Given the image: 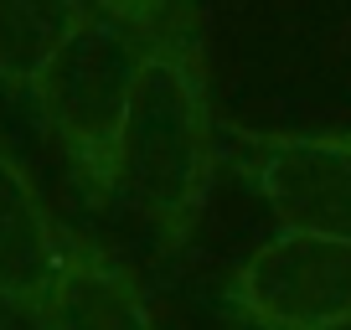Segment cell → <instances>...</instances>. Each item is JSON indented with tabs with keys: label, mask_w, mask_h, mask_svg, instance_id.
Wrapping results in <instances>:
<instances>
[{
	"label": "cell",
	"mask_w": 351,
	"mask_h": 330,
	"mask_svg": "<svg viewBox=\"0 0 351 330\" xmlns=\"http://www.w3.org/2000/svg\"><path fill=\"white\" fill-rule=\"evenodd\" d=\"M212 186V114L186 52L155 47L134 77L130 119L119 134L114 191L134 201L165 238H186Z\"/></svg>",
	"instance_id": "1"
},
{
	"label": "cell",
	"mask_w": 351,
	"mask_h": 330,
	"mask_svg": "<svg viewBox=\"0 0 351 330\" xmlns=\"http://www.w3.org/2000/svg\"><path fill=\"white\" fill-rule=\"evenodd\" d=\"M140 62L145 52L130 21L88 11L83 26L57 47V57L32 83L52 134L99 191H114V176H119V134L130 119Z\"/></svg>",
	"instance_id": "2"
},
{
	"label": "cell",
	"mask_w": 351,
	"mask_h": 330,
	"mask_svg": "<svg viewBox=\"0 0 351 330\" xmlns=\"http://www.w3.org/2000/svg\"><path fill=\"white\" fill-rule=\"evenodd\" d=\"M228 305L258 330H351V238L279 227L243 258Z\"/></svg>",
	"instance_id": "3"
},
{
	"label": "cell",
	"mask_w": 351,
	"mask_h": 330,
	"mask_svg": "<svg viewBox=\"0 0 351 330\" xmlns=\"http://www.w3.org/2000/svg\"><path fill=\"white\" fill-rule=\"evenodd\" d=\"M248 144L258 150L248 176L285 227L351 238V144L341 134H248Z\"/></svg>",
	"instance_id": "4"
},
{
	"label": "cell",
	"mask_w": 351,
	"mask_h": 330,
	"mask_svg": "<svg viewBox=\"0 0 351 330\" xmlns=\"http://www.w3.org/2000/svg\"><path fill=\"white\" fill-rule=\"evenodd\" d=\"M62 264L67 248L57 242V227L47 217L42 196L32 191L21 165L11 155H0V289L42 305Z\"/></svg>",
	"instance_id": "5"
},
{
	"label": "cell",
	"mask_w": 351,
	"mask_h": 330,
	"mask_svg": "<svg viewBox=\"0 0 351 330\" xmlns=\"http://www.w3.org/2000/svg\"><path fill=\"white\" fill-rule=\"evenodd\" d=\"M42 315L52 330H150V305L124 268L99 253H73L47 289Z\"/></svg>",
	"instance_id": "6"
},
{
	"label": "cell",
	"mask_w": 351,
	"mask_h": 330,
	"mask_svg": "<svg viewBox=\"0 0 351 330\" xmlns=\"http://www.w3.org/2000/svg\"><path fill=\"white\" fill-rule=\"evenodd\" d=\"M83 16V0H0V83L32 88Z\"/></svg>",
	"instance_id": "7"
},
{
	"label": "cell",
	"mask_w": 351,
	"mask_h": 330,
	"mask_svg": "<svg viewBox=\"0 0 351 330\" xmlns=\"http://www.w3.org/2000/svg\"><path fill=\"white\" fill-rule=\"evenodd\" d=\"M0 330H52L36 299H16L0 289Z\"/></svg>",
	"instance_id": "8"
},
{
	"label": "cell",
	"mask_w": 351,
	"mask_h": 330,
	"mask_svg": "<svg viewBox=\"0 0 351 330\" xmlns=\"http://www.w3.org/2000/svg\"><path fill=\"white\" fill-rule=\"evenodd\" d=\"M99 11L119 16V21H130V26H150L155 16L165 11V0H99Z\"/></svg>",
	"instance_id": "9"
},
{
	"label": "cell",
	"mask_w": 351,
	"mask_h": 330,
	"mask_svg": "<svg viewBox=\"0 0 351 330\" xmlns=\"http://www.w3.org/2000/svg\"><path fill=\"white\" fill-rule=\"evenodd\" d=\"M341 140H346V144H351V134H341Z\"/></svg>",
	"instance_id": "10"
}]
</instances>
